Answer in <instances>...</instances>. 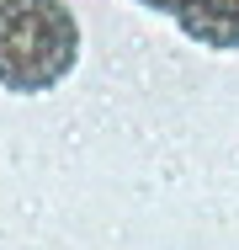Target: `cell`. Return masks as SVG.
<instances>
[{"label":"cell","mask_w":239,"mask_h":250,"mask_svg":"<svg viewBox=\"0 0 239 250\" xmlns=\"http://www.w3.org/2000/svg\"><path fill=\"white\" fill-rule=\"evenodd\" d=\"M191 43L207 48H239V0H186L170 16Z\"/></svg>","instance_id":"2"},{"label":"cell","mask_w":239,"mask_h":250,"mask_svg":"<svg viewBox=\"0 0 239 250\" xmlns=\"http://www.w3.org/2000/svg\"><path fill=\"white\" fill-rule=\"evenodd\" d=\"M80 64V21L64 0H0V91L43 96Z\"/></svg>","instance_id":"1"}]
</instances>
